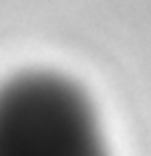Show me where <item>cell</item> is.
<instances>
[{
  "label": "cell",
  "mask_w": 151,
  "mask_h": 156,
  "mask_svg": "<svg viewBox=\"0 0 151 156\" xmlns=\"http://www.w3.org/2000/svg\"><path fill=\"white\" fill-rule=\"evenodd\" d=\"M0 156H107L92 103L55 73H22L0 86Z\"/></svg>",
  "instance_id": "cell-1"
}]
</instances>
